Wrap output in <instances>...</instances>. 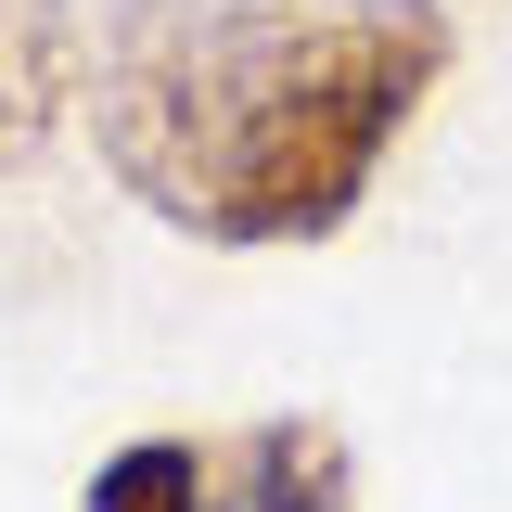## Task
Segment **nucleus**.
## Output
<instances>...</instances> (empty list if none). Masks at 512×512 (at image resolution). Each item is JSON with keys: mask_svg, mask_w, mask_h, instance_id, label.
Instances as JSON below:
<instances>
[{"mask_svg": "<svg viewBox=\"0 0 512 512\" xmlns=\"http://www.w3.org/2000/svg\"><path fill=\"white\" fill-rule=\"evenodd\" d=\"M77 512H218V436H128L90 461Z\"/></svg>", "mask_w": 512, "mask_h": 512, "instance_id": "nucleus-3", "label": "nucleus"}, {"mask_svg": "<svg viewBox=\"0 0 512 512\" xmlns=\"http://www.w3.org/2000/svg\"><path fill=\"white\" fill-rule=\"evenodd\" d=\"M359 13H423V26H436V13H448V0H359Z\"/></svg>", "mask_w": 512, "mask_h": 512, "instance_id": "nucleus-4", "label": "nucleus"}, {"mask_svg": "<svg viewBox=\"0 0 512 512\" xmlns=\"http://www.w3.org/2000/svg\"><path fill=\"white\" fill-rule=\"evenodd\" d=\"M77 77H90L77 0H0V180H26V167L64 141Z\"/></svg>", "mask_w": 512, "mask_h": 512, "instance_id": "nucleus-2", "label": "nucleus"}, {"mask_svg": "<svg viewBox=\"0 0 512 512\" xmlns=\"http://www.w3.org/2000/svg\"><path fill=\"white\" fill-rule=\"evenodd\" d=\"M448 39L359 0H116L90 128L192 244H333L423 116Z\"/></svg>", "mask_w": 512, "mask_h": 512, "instance_id": "nucleus-1", "label": "nucleus"}]
</instances>
